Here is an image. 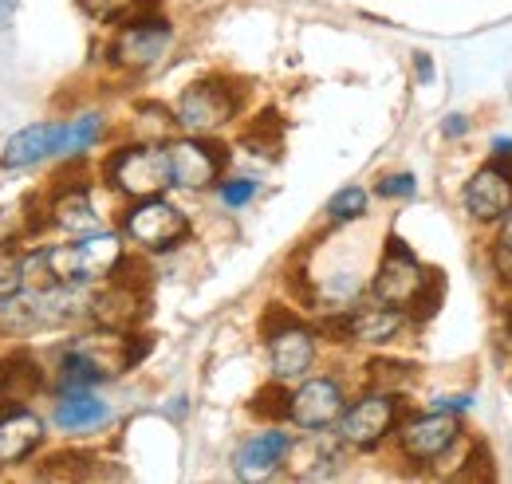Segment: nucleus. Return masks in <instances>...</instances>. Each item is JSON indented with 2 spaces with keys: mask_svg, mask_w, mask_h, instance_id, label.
<instances>
[{
  "mask_svg": "<svg viewBox=\"0 0 512 484\" xmlns=\"http://www.w3.org/2000/svg\"><path fill=\"white\" fill-rule=\"evenodd\" d=\"M288 394H292V390H284V382L264 386V390L253 398V414L256 418H268L272 425L288 422Z\"/></svg>",
  "mask_w": 512,
  "mask_h": 484,
  "instance_id": "393cba45",
  "label": "nucleus"
},
{
  "mask_svg": "<svg viewBox=\"0 0 512 484\" xmlns=\"http://www.w3.org/2000/svg\"><path fill=\"white\" fill-rule=\"evenodd\" d=\"M442 134H446V138H461V134H469V119H465V115H449V119L442 122Z\"/></svg>",
  "mask_w": 512,
  "mask_h": 484,
  "instance_id": "7c9ffc66",
  "label": "nucleus"
},
{
  "mask_svg": "<svg viewBox=\"0 0 512 484\" xmlns=\"http://www.w3.org/2000/svg\"><path fill=\"white\" fill-rule=\"evenodd\" d=\"M241 111V91L229 79H197L178 95L174 122L186 134H217L225 122L237 119Z\"/></svg>",
  "mask_w": 512,
  "mask_h": 484,
  "instance_id": "39448f33",
  "label": "nucleus"
},
{
  "mask_svg": "<svg viewBox=\"0 0 512 484\" xmlns=\"http://www.w3.org/2000/svg\"><path fill=\"white\" fill-rule=\"evenodd\" d=\"M123 237L107 233V229H91L79 233L67 244H48L40 248V260L52 276V284H95V280H111L115 268L123 264Z\"/></svg>",
  "mask_w": 512,
  "mask_h": 484,
  "instance_id": "f257e3e1",
  "label": "nucleus"
},
{
  "mask_svg": "<svg viewBox=\"0 0 512 484\" xmlns=\"http://www.w3.org/2000/svg\"><path fill=\"white\" fill-rule=\"evenodd\" d=\"M60 142H64V122H32L24 130H16L4 150H0V166L4 170H28L40 166L48 158H60Z\"/></svg>",
  "mask_w": 512,
  "mask_h": 484,
  "instance_id": "4468645a",
  "label": "nucleus"
},
{
  "mask_svg": "<svg viewBox=\"0 0 512 484\" xmlns=\"http://www.w3.org/2000/svg\"><path fill=\"white\" fill-rule=\"evenodd\" d=\"M394 437H398V449H402L406 461L434 465V461H442L449 449L457 445L461 422H457V414H446V410H426V414L406 418L394 429Z\"/></svg>",
  "mask_w": 512,
  "mask_h": 484,
  "instance_id": "1a4fd4ad",
  "label": "nucleus"
},
{
  "mask_svg": "<svg viewBox=\"0 0 512 484\" xmlns=\"http://www.w3.org/2000/svg\"><path fill=\"white\" fill-rule=\"evenodd\" d=\"M280 138H284V126L276 119V111H264V115L241 134V146H249L260 158H276V154H280Z\"/></svg>",
  "mask_w": 512,
  "mask_h": 484,
  "instance_id": "4be33fe9",
  "label": "nucleus"
},
{
  "mask_svg": "<svg viewBox=\"0 0 512 484\" xmlns=\"http://www.w3.org/2000/svg\"><path fill=\"white\" fill-rule=\"evenodd\" d=\"M99 138H103V115H95V111L75 115L71 122H64L60 158H83L91 146H99Z\"/></svg>",
  "mask_w": 512,
  "mask_h": 484,
  "instance_id": "aec40b11",
  "label": "nucleus"
},
{
  "mask_svg": "<svg viewBox=\"0 0 512 484\" xmlns=\"http://www.w3.org/2000/svg\"><path fill=\"white\" fill-rule=\"evenodd\" d=\"M40 386H44V378H40V370H36L32 359H24V355L0 359V394L20 398V394H32Z\"/></svg>",
  "mask_w": 512,
  "mask_h": 484,
  "instance_id": "412c9836",
  "label": "nucleus"
},
{
  "mask_svg": "<svg viewBox=\"0 0 512 484\" xmlns=\"http://www.w3.org/2000/svg\"><path fill=\"white\" fill-rule=\"evenodd\" d=\"M371 296L375 300L390 303V307H402L406 315L418 311V319H426L430 311H438V296H434V276L430 268L398 241L390 237L383 248V260L375 268V280H371Z\"/></svg>",
  "mask_w": 512,
  "mask_h": 484,
  "instance_id": "f03ea898",
  "label": "nucleus"
},
{
  "mask_svg": "<svg viewBox=\"0 0 512 484\" xmlns=\"http://www.w3.org/2000/svg\"><path fill=\"white\" fill-rule=\"evenodd\" d=\"M469 406H473L469 394H446V398L434 402V410H446V414H461V410H469Z\"/></svg>",
  "mask_w": 512,
  "mask_h": 484,
  "instance_id": "c756f323",
  "label": "nucleus"
},
{
  "mask_svg": "<svg viewBox=\"0 0 512 484\" xmlns=\"http://www.w3.org/2000/svg\"><path fill=\"white\" fill-rule=\"evenodd\" d=\"M123 237L130 244H138L142 252H170L190 237V217L166 201L162 193L158 197H142L134 201L123 217Z\"/></svg>",
  "mask_w": 512,
  "mask_h": 484,
  "instance_id": "20e7f679",
  "label": "nucleus"
},
{
  "mask_svg": "<svg viewBox=\"0 0 512 484\" xmlns=\"http://www.w3.org/2000/svg\"><path fill=\"white\" fill-rule=\"evenodd\" d=\"M343 319H347V339L351 343H367V347H383L390 339H398L402 327H406V311L402 307H390L383 300L351 307Z\"/></svg>",
  "mask_w": 512,
  "mask_h": 484,
  "instance_id": "f3484780",
  "label": "nucleus"
},
{
  "mask_svg": "<svg viewBox=\"0 0 512 484\" xmlns=\"http://www.w3.org/2000/svg\"><path fill=\"white\" fill-rule=\"evenodd\" d=\"M347 410V394L335 378H304L288 394V422L304 433H323Z\"/></svg>",
  "mask_w": 512,
  "mask_h": 484,
  "instance_id": "9b49d317",
  "label": "nucleus"
},
{
  "mask_svg": "<svg viewBox=\"0 0 512 484\" xmlns=\"http://www.w3.org/2000/svg\"><path fill=\"white\" fill-rule=\"evenodd\" d=\"M493 158H512V138H497L493 142Z\"/></svg>",
  "mask_w": 512,
  "mask_h": 484,
  "instance_id": "72a5a7b5",
  "label": "nucleus"
},
{
  "mask_svg": "<svg viewBox=\"0 0 512 484\" xmlns=\"http://www.w3.org/2000/svg\"><path fill=\"white\" fill-rule=\"evenodd\" d=\"M363 213H367V189H359V185H347V189H339V193L327 201V217H331L335 225L359 221Z\"/></svg>",
  "mask_w": 512,
  "mask_h": 484,
  "instance_id": "b1692460",
  "label": "nucleus"
},
{
  "mask_svg": "<svg viewBox=\"0 0 512 484\" xmlns=\"http://www.w3.org/2000/svg\"><path fill=\"white\" fill-rule=\"evenodd\" d=\"M107 182L115 193H123L130 201H142V197H158L170 182V154H166V142H130L119 146L107 166H103Z\"/></svg>",
  "mask_w": 512,
  "mask_h": 484,
  "instance_id": "7ed1b4c3",
  "label": "nucleus"
},
{
  "mask_svg": "<svg viewBox=\"0 0 512 484\" xmlns=\"http://www.w3.org/2000/svg\"><path fill=\"white\" fill-rule=\"evenodd\" d=\"M288 457H292V433H284V429L272 425V429L256 433V437H249V441L237 449L233 469H237L241 481H264V477L280 473Z\"/></svg>",
  "mask_w": 512,
  "mask_h": 484,
  "instance_id": "2eb2a0df",
  "label": "nucleus"
},
{
  "mask_svg": "<svg viewBox=\"0 0 512 484\" xmlns=\"http://www.w3.org/2000/svg\"><path fill=\"white\" fill-rule=\"evenodd\" d=\"M40 445H44V418L40 414H32L24 406L0 410V469L28 461Z\"/></svg>",
  "mask_w": 512,
  "mask_h": 484,
  "instance_id": "dca6fc26",
  "label": "nucleus"
},
{
  "mask_svg": "<svg viewBox=\"0 0 512 484\" xmlns=\"http://www.w3.org/2000/svg\"><path fill=\"white\" fill-rule=\"evenodd\" d=\"M414 189H418V182H414V174H390V178H383L379 182V197H414Z\"/></svg>",
  "mask_w": 512,
  "mask_h": 484,
  "instance_id": "c85d7f7f",
  "label": "nucleus"
},
{
  "mask_svg": "<svg viewBox=\"0 0 512 484\" xmlns=\"http://www.w3.org/2000/svg\"><path fill=\"white\" fill-rule=\"evenodd\" d=\"M256 189H260V185H256L253 178H229V182L217 185V197H221L225 209H245L256 197Z\"/></svg>",
  "mask_w": 512,
  "mask_h": 484,
  "instance_id": "bb28decb",
  "label": "nucleus"
},
{
  "mask_svg": "<svg viewBox=\"0 0 512 484\" xmlns=\"http://www.w3.org/2000/svg\"><path fill=\"white\" fill-rule=\"evenodd\" d=\"M170 44H174L170 20L138 12V16H130L127 24H119L115 40L107 44V60L119 71H146V67H154L170 52Z\"/></svg>",
  "mask_w": 512,
  "mask_h": 484,
  "instance_id": "423d86ee",
  "label": "nucleus"
},
{
  "mask_svg": "<svg viewBox=\"0 0 512 484\" xmlns=\"http://www.w3.org/2000/svg\"><path fill=\"white\" fill-rule=\"evenodd\" d=\"M264 339H268V366H272L276 382L308 378V370L316 363V331L308 323H300L296 315L280 311L276 327H268Z\"/></svg>",
  "mask_w": 512,
  "mask_h": 484,
  "instance_id": "6e6552de",
  "label": "nucleus"
},
{
  "mask_svg": "<svg viewBox=\"0 0 512 484\" xmlns=\"http://www.w3.org/2000/svg\"><path fill=\"white\" fill-rule=\"evenodd\" d=\"M465 209L477 225H497L512 209V158H493L465 182Z\"/></svg>",
  "mask_w": 512,
  "mask_h": 484,
  "instance_id": "f8f14e48",
  "label": "nucleus"
},
{
  "mask_svg": "<svg viewBox=\"0 0 512 484\" xmlns=\"http://www.w3.org/2000/svg\"><path fill=\"white\" fill-rule=\"evenodd\" d=\"M505 327H509V335H512V300H509V307H505Z\"/></svg>",
  "mask_w": 512,
  "mask_h": 484,
  "instance_id": "f704fd0d",
  "label": "nucleus"
},
{
  "mask_svg": "<svg viewBox=\"0 0 512 484\" xmlns=\"http://www.w3.org/2000/svg\"><path fill=\"white\" fill-rule=\"evenodd\" d=\"M493 268H497L501 284H512V209H509V217H505L501 237L493 244Z\"/></svg>",
  "mask_w": 512,
  "mask_h": 484,
  "instance_id": "cd10ccee",
  "label": "nucleus"
},
{
  "mask_svg": "<svg viewBox=\"0 0 512 484\" xmlns=\"http://www.w3.org/2000/svg\"><path fill=\"white\" fill-rule=\"evenodd\" d=\"M402 418V406H398V394H386V390H367L359 402H351L343 414H339V441L347 449H379L386 437L398 429Z\"/></svg>",
  "mask_w": 512,
  "mask_h": 484,
  "instance_id": "0eeeda50",
  "label": "nucleus"
},
{
  "mask_svg": "<svg viewBox=\"0 0 512 484\" xmlns=\"http://www.w3.org/2000/svg\"><path fill=\"white\" fill-rule=\"evenodd\" d=\"M16 16V0H0V28H8Z\"/></svg>",
  "mask_w": 512,
  "mask_h": 484,
  "instance_id": "473e14b6",
  "label": "nucleus"
},
{
  "mask_svg": "<svg viewBox=\"0 0 512 484\" xmlns=\"http://www.w3.org/2000/svg\"><path fill=\"white\" fill-rule=\"evenodd\" d=\"M48 225L60 229V233H71V237L99 229V213H95V205H91L87 185L71 182L52 193V201H48Z\"/></svg>",
  "mask_w": 512,
  "mask_h": 484,
  "instance_id": "a211bd4d",
  "label": "nucleus"
},
{
  "mask_svg": "<svg viewBox=\"0 0 512 484\" xmlns=\"http://www.w3.org/2000/svg\"><path fill=\"white\" fill-rule=\"evenodd\" d=\"M170 154V182L182 189H209L225 170V146L209 142L205 134H186V138H170L166 142Z\"/></svg>",
  "mask_w": 512,
  "mask_h": 484,
  "instance_id": "9d476101",
  "label": "nucleus"
},
{
  "mask_svg": "<svg viewBox=\"0 0 512 484\" xmlns=\"http://www.w3.org/2000/svg\"><path fill=\"white\" fill-rule=\"evenodd\" d=\"M91 20H99V24H127L130 16H138V12H146L150 8V0H75Z\"/></svg>",
  "mask_w": 512,
  "mask_h": 484,
  "instance_id": "5701e85b",
  "label": "nucleus"
},
{
  "mask_svg": "<svg viewBox=\"0 0 512 484\" xmlns=\"http://www.w3.org/2000/svg\"><path fill=\"white\" fill-rule=\"evenodd\" d=\"M414 67H418V79L422 83H434V63H430V56H414Z\"/></svg>",
  "mask_w": 512,
  "mask_h": 484,
  "instance_id": "2f4dec72",
  "label": "nucleus"
},
{
  "mask_svg": "<svg viewBox=\"0 0 512 484\" xmlns=\"http://www.w3.org/2000/svg\"><path fill=\"white\" fill-rule=\"evenodd\" d=\"M146 315V284H134L123 276H111L107 288L91 292L87 319L103 331H134Z\"/></svg>",
  "mask_w": 512,
  "mask_h": 484,
  "instance_id": "ddd939ff",
  "label": "nucleus"
},
{
  "mask_svg": "<svg viewBox=\"0 0 512 484\" xmlns=\"http://www.w3.org/2000/svg\"><path fill=\"white\" fill-rule=\"evenodd\" d=\"M52 422H56V429H64V433H95V429H103V425L111 422V406L103 398H95L91 390L60 394Z\"/></svg>",
  "mask_w": 512,
  "mask_h": 484,
  "instance_id": "6ab92c4d",
  "label": "nucleus"
},
{
  "mask_svg": "<svg viewBox=\"0 0 512 484\" xmlns=\"http://www.w3.org/2000/svg\"><path fill=\"white\" fill-rule=\"evenodd\" d=\"M24 288V256L12 252L8 244H0V300L16 296Z\"/></svg>",
  "mask_w": 512,
  "mask_h": 484,
  "instance_id": "a878e982",
  "label": "nucleus"
}]
</instances>
